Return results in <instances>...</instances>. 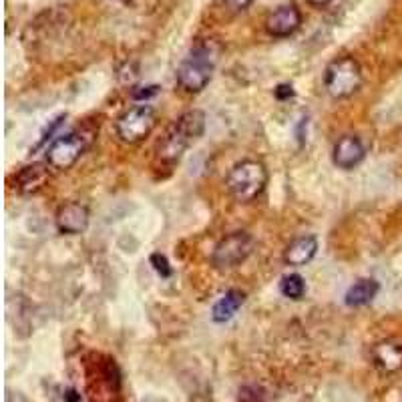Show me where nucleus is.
Returning <instances> with one entry per match:
<instances>
[{"instance_id":"obj_15","label":"nucleus","mask_w":402,"mask_h":402,"mask_svg":"<svg viewBox=\"0 0 402 402\" xmlns=\"http://www.w3.org/2000/svg\"><path fill=\"white\" fill-rule=\"evenodd\" d=\"M46 179H48V167L46 165H29L16 175V187L22 194H34L45 185Z\"/></svg>"},{"instance_id":"obj_10","label":"nucleus","mask_w":402,"mask_h":402,"mask_svg":"<svg viewBox=\"0 0 402 402\" xmlns=\"http://www.w3.org/2000/svg\"><path fill=\"white\" fill-rule=\"evenodd\" d=\"M91 213L87 206L83 203H65L62 208L57 211V227H59L60 234H67V236H79L83 234L87 227H89Z\"/></svg>"},{"instance_id":"obj_20","label":"nucleus","mask_w":402,"mask_h":402,"mask_svg":"<svg viewBox=\"0 0 402 402\" xmlns=\"http://www.w3.org/2000/svg\"><path fill=\"white\" fill-rule=\"evenodd\" d=\"M274 95H276V99H290V97H294V89H292V85H278L276 89H274Z\"/></svg>"},{"instance_id":"obj_17","label":"nucleus","mask_w":402,"mask_h":402,"mask_svg":"<svg viewBox=\"0 0 402 402\" xmlns=\"http://www.w3.org/2000/svg\"><path fill=\"white\" fill-rule=\"evenodd\" d=\"M151 264H153V269L161 276V278H169L171 274H173V269L169 266V262H167V257H165L163 253H153L151 255Z\"/></svg>"},{"instance_id":"obj_3","label":"nucleus","mask_w":402,"mask_h":402,"mask_svg":"<svg viewBox=\"0 0 402 402\" xmlns=\"http://www.w3.org/2000/svg\"><path fill=\"white\" fill-rule=\"evenodd\" d=\"M225 185H227L229 194L234 195V199H238L239 203H250L266 189L268 169L260 161L243 159L229 169V173L225 177Z\"/></svg>"},{"instance_id":"obj_18","label":"nucleus","mask_w":402,"mask_h":402,"mask_svg":"<svg viewBox=\"0 0 402 402\" xmlns=\"http://www.w3.org/2000/svg\"><path fill=\"white\" fill-rule=\"evenodd\" d=\"M264 401V390L255 384L243 387L239 390V402H262Z\"/></svg>"},{"instance_id":"obj_13","label":"nucleus","mask_w":402,"mask_h":402,"mask_svg":"<svg viewBox=\"0 0 402 402\" xmlns=\"http://www.w3.org/2000/svg\"><path fill=\"white\" fill-rule=\"evenodd\" d=\"M243 302H246V294H243L241 290H229V292H225L224 296L213 304V308H211V320L217 322V324L229 322V320L238 314L239 308L243 306Z\"/></svg>"},{"instance_id":"obj_23","label":"nucleus","mask_w":402,"mask_h":402,"mask_svg":"<svg viewBox=\"0 0 402 402\" xmlns=\"http://www.w3.org/2000/svg\"><path fill=\"white\" fill-rule=\"evenodd\" d=\"M310 4H314V6H326L328 2H332V0H308Z\"/></svg>"},{"instance_id":"obj_8","label":"nucleus","mask_w":402,"mask_h":402,"mask_svg":"<svg viewBox=\"0 0 402 402\" xmlns=\"http://www.w3.org/2000/svg\"><path fill=\"white\" fill-rule=\"evenodd\" d=\"M366 157V145L362 143V139L356 135H344L332 149V161L336 167H340L344 171L354 169L356 165H360Z\"/></svg>"},{"instance_id":"obj_16","label":"nucleus","mask_w":402,"mask_h":402,"mask_svg":"<svg viewBox=\"0 0 402 402\" xmlns=\"http://www.w3.org/2000/svg\"><path fill=\"white\" fill-rule=\"evenodd\" d=\"M280 292L282 296L290 300H302L306 294V282L300 274H288L280 282Z\"/></svg>"},{"instance_id":"obj_2","label":"nucleus","mask_w":402,"mask_h":402,"mask_svg":"<svg viewBox=\"0 0 402 402\" xmlns=\"http://www.w3.org/2000/svg\"><path fill=\"white\" fill-rule=\"evenodd\" d=\"M220 46L213 41H203L177 67V85L185 93H199L209 85L220 60Z\"/></svg>"},{"instance_id":"obj_1","label":"nucleus","mask_w":402,"mask_h":402,"mask_svg":"<svg viewBox=\"0 0 402 402\" xmlns=\"http://www.w3.org/2000/svg\"><path fill=\"white\" fill-rule=\"evenodd\" d=\"M206 113L199 109L185 111L169 129L157 145V157L165 163H175L181 155L189 149V145L197 141L206 131Z\"/></svg>"},{"instance_id":"obj_9","label":"nucleus","mask_w":402,"mask_h":402,"mask_svg":"<svg viewBox=\"0 0 402 402\" xmlns=\"http://www.w3.org/2000/svg\"><path fill=\"white\" fill-rule=\"evenodd\" d=\"M300 27H302V13L296 4H282L266 20V30L278 39L294 34Z\"/></svg>"},{"instance_id":"obj_21","label":"nucleus","mask_w":402,"mask_h":402,"mask_svg":"<svg viewBox=\"0 0 402 402\" xmlns=\"http://www.w3.org/2000/svg\"><path fill=\"white\" fill-rule=\"evenodd\" d=\"M224 2L227 4V8H232V11H246L253 4V0H224Z\"/></svg>"},{"instance_id":"obj_7","label":"nucleus","mask_w":402,"mask_h":402,"mask_svg":"<svg viewBox=\"0 0 402 402\" xmlns=\"http://www.w3.org/2000/svg\"><path fill=\"white\" fill-rule=\"evenodd\" d=\"M87 147H89V137L83 131L60 135L59 139H55L53 145L46 149V165L57 171L71 169L81 159V155L87 151Z\"/></svg>"},{"instance_id":"obj_19","label":"nucleus","mask_w":402,"mask_h":402,"mask_svg":"<svg viewBox=\"0 0 402 402\" xmlns=\"http://www.w3.org/2000/svg\"><path fill=\"white\" fill-rule=\"evenodd\" d=\"M159 93V87L157 85H147V87H139V89H133V99L137 101H145V99H151Z\"/></svg>"},{"instance_id":"obj_4","label":"nucleus","mask_w":402,"mask_h":402,"mask_svg":"<svg viewBox=\"0 0 402 402\" xmlns=\"http://www.w3.org/2000/svg\"><path fill=\"white\" fill-rule=\"evenodd\" d=\"M362 87V69L354 57H338L324 71V89L332 99H348Z\"/></svg>"},{"instance_id":"obj_12","label":"nucleus","mask_w":402,"mask_h":402,"mask_svg":"<svg viewBox=\"0 0 402 402\" xmlns=\"http://www.w3.org/2000/svg\"><path fill=\"white\" fill-rule=\"evenodd\" d=\"M373 362L376 368L384 373H396L402 368V344L394 340H382L373 346Z\"/></svg>"},{"instance_id":"obj_11","label":"nucleus","mask_w":402,"mask_h":402,"mask_svg":"<svg viewBox=\"0 0 402 402\" xmlns=\"http://www.w3.org/2000/svg\"><path fill=\"white\" fill-rule=\"evenodd\" d=\"M316 253H318V239L314 236H300V238L292 239L288 243V248L283 250V262L288 266L302 268L312 262Z\"/></svg>"},{"instance_id":"obj_22","label":"nucleus","mask_w":402,"mask_h":402,"mask_svg":"<svg viewBox=\"0 0 402 402\" xmlns=\"http://www.w3.org/2000/svg\"><path fill=\"white\" fill-rule=\"evenodd\" d=\"M62 401L65 402H81V394L76 392L75 388H69V390H65V396H62Z\"/></svg>"},{"instance_id":"obj_5","label":"nucleus","mask_w":402,"mask_h":402,"mask_svg":"<svg viewBox=\"0 0 402 402\" xmlns=\"http://www.w3.org/2000/svg\"><path fill=\"white\" fill-rule=\"evenodd\" d=\"M255 248V239L248 232H234L225 236L211 253V264L217 269H234L243 264Z\"/></svg>"},{"instance_id":"obj_14","label":"nucleus","mask_w":402,"mask_h":402,"mask_svg":"<svg viewBox=\"0 0 402 402\" xmlns=\"http://www.w3.org/2000/svg\"><path fill=\"white\" fill-rule=\"evenodd\" d=\"M378 290H380V283L376 282V280H373V278H362V280H358L356 283H352V286L348 288V292H346V296H344V302H346V306H350V308H362V306L370 304V302L376 298Z\"/></svg>"},{"instance_id":"obj_6","label":"nucleus","mask_w":402,"mask_h":402,"mask_svg":"<svg viewBox=\"0 0 402 402\" xmlns=\"http://www.w3.org/2000/svg\"><path fill=\"white\" fill-rule=\"evenodd\" d=\"M155 123H157V115L151 105H135L117 119L115 129L123 143L135 145L143 141L145 137H149L151 131L155 129Z\"/></svg>"}]
</instances>
